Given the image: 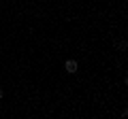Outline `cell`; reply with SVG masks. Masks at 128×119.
<instances>
[{
    "instance_id": "1",
    "label": "cell",
    "mask_w": 128,
    "mask_h": 119,
    "mask_svg": "<svg viewBox=\"0 0 128 119\" xmlns=\"http://www.w3.org/2000/svg\"><path fill=\"white\" fill-rule=\"evenodd\" d=\"M64 70H66V72L68 74H75L79 70V64L77 62H75V60H68V62H66V64H64Z\"/></svg>"
},
{
    "instance_id": "2",
    "label": "cell",
    "mask_w": 128,
    "mask_h": 119,
    "mask_svg": "<svg viewBox=\"0 0 128 119\" xmlns=\"http://www.w3.org/2000/svg\"><path fill=\"white\" fill-rule=\"evenodd\" d=\"M126 47H128V43H126V41H120V45H118V49L122 51V53H124V51H126Z\"/></svg>"
},
{
    "instance_id": "3",
    "label": "cell",
    "mask_w": 128,
    "mask_h": 119,
    "mask_svg": "<svg viewBox=\"0 0 128 119\" xmlns=\"http://www.w3.org/2000/svg\"><path fill=\"white\" fill-rule=\"evenodd\" d=\"M2 98H4V92H2V89H0V100H2Z\"/></svg>"
}]
</instances>
